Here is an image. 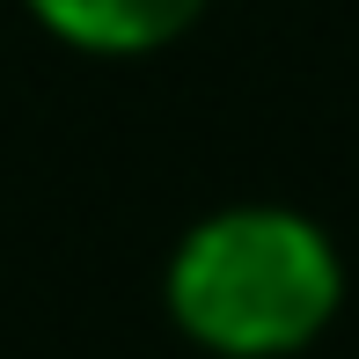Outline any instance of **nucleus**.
Segmentation results:
<instances>
[{
	"label": "nucleus",
	"mask_w": 359,
	"mask_h": 359,
	"mask_svg": "<svg viewBox=\"0 0 359 359\" xmlns=\"http://www.w3.org/2000/svg\"><path fill=\"white\" fill-rule=\"evenodd\" d=\"M161 301L191 345L220 359H286L330 330L345 264L293 205H227L176 242Z\"/></svg>",
	"instance_id": "obj_1"
},
{
	"label": "nucleus",
	"mask_w": 359,
	"mask_h": 359,
	"mask_svg": "<svg viewBox=\"0 0 359 359\" xmlns=\"http://www.w3.org/2000/svg\"><path fill=\"white\" fill-rule=\"evenodd\" d=\"M52 37H67L74 52H103V59H140L176 44L191 22L205 15V0H29Z\"/></svg>",
	"instance_id": "obj_2"
}]
</instances>
